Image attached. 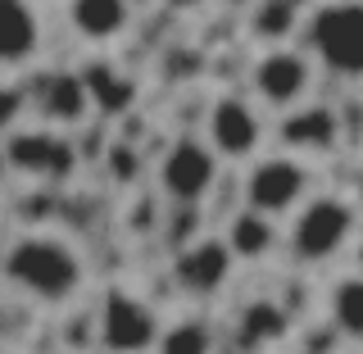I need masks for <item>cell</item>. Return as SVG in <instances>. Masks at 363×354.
I'll return each mask as SVG.
<instances>
[{
  "label": "cell",
  "instance_id": "obj_4",
  "mask_svg": "<svg viewBox=\"0 0 363 354\" xmlns=\"http://www.w3.org/2000/svg\"><path fill=\"white\" fill-rule=\"evenodd\" d=\"M0 145H5V164L23 177H37V182L73 177V164H77L73 141L60 136V132H50V128H18Z\"/></svg>",
  "mask_w": 363,
  "mask_h": 354
},
{
  "label": "cell",
  "instance_id": "obj_18",
  "mask_svg": "<svg viewBox=\"0 0 363 354\" xmlns=\"http://www.w3.org/2000/svg\"><path fill=\"white\" fill-rule=\"evenodd\" d=\"M213 350V336L204 323H177L168 332H159L155 341V354H209Z\"/></svg>",
  "mask_w": 363,
  "mask_h": 354
},
{
  "label": "cell",
  "instance_id": "obj_13",
  "mask_svg": "<svg viewBox=\"0 0 363 354\" xmlns=\"http://www.w3.org/2000/svg\"><path fill=\"white\" fill-rule=\"evenodd\" d=\"M68 23L86 41H113L128 32L132 9L123 0H77V5H68Z\"/></svg>",
  "mask_w": 363,
  "mask_h": 354
},
{
  "label": "cell",
  "instance_id": "obj_15",
  "mask_svg": "<svg viewBox=\"0 0 363 354\" xmlns=\"http://www.w3.org/2000/svg\"><path fill=\"white\" fill-rule=\"evenodd\" d=\"M281 141L309 145V150H332V145H336V114H332V109L291 114V118L281 123Z\"/></svg>",
  "mask_w": 363,
  "mask_h": 354
},
{
  "label": "cell",
  "instance_id": "obj_1",
  "mask_svg": "<svg viewBox=\"0 0 363 354\" xmlns=\"http://www.w3.org/2000/svg\"><path fill=\"white\" fill-rule=\"evenodd\" d=\"M0 272H5V282L18 295H28V300H37V304L73 300V295L82 291V277H86L82 255H77L64 236H50V232L18 236V241L5 250Z\"/></svg>",
  "mask_w": 363,
  "mask_h": 354
},
{
  "label": "cell",
  "instance_id": "obj_6",
  "mask_svg": "<svg viewBox=\"0 0 363 354\" xmlns=\"http://www.w3.org/2000/svg\"><path fill=\"white\" fill-rule=\"evenodd\" d=\"M213 177H218V159L204 141H191V136L173 141L168 155L159 159V187L173 204H200L209 196Z\"/></svg>",
  "mask_w": 363,
  "mask_h": 354
},
{
  "label": "cell",
  "instance_id": "obj_11",
  "mask_svg": "<svg viewBox=\"0 0 363 354\" xmlns=\"http://www.w3.org/2000/svg\"><path fill=\"white\" fill-rule=\"evenodd\" d=\"M41 50V18L23 0H0V68H23Z\"/></svg>",
  "mask_w": 363,
  "mask_h": 354
},
{
  "label": "cell",
  "instance_id": "obj_20",
  "mask_svg": "<svg viewBox=\"0 0 363 354\" xmlns=\"http://www.w3.org/2000/svg\"><path fill=\"white\" fill-rule=\"evenodd\" d=\"M250 336H272V332H281V314L277 309H272V304H255V309H250Z\"/></svg>",
  "mask_w": 363,
  "mask_h": 354
},
{
  "label": "cell",
  "instance_id": "obj_7",
  "mask_svg": "<svg viewBox=\"0 0 363 354\" xmlns=\"http://www.w3.org/2000/svg\"><path fill=\"white\" fill-rule=\"evenodd\" d=\"M304 187H309V173L295 159H264V164L250 168L245 177V209L259 214V219H272V214H286L291 204L304 200Z\"/></svg>",
  "mask_w": 363,
  "mask_h": 354
},
{
  "label": "cell",
  "instance_id": "obj_17",
  "mask_svg": "<svg viewBox=\"0 0 363 354\" xmlns=\"http://www.w3.org/2000/svg\"><path fill=\"white\" fill-rule=\"evenodd\" d=\"M332 323L340 336L363 341V277H345L332 291Z\"/></svg>",
  "mask_w": 363,
  "mask_h": 354
},
{
  "label": "cell",
  "instance_id": "obj_19",
  "mask_svg": "<svg viewBox=\"0 0 363 354\" xmlns=\"http://www.w3.org/2000/svg\"><path fill=\"white\" fill-rule=\"evenodd\" d=\"M295 18H300L295 5H255L250 28H255V37H264V41H286L295 32Z\"/></svg>",
  "mask_w": 363,
  "mask_h": 354
},
{
  "label": "cell",
  "instance_id": "obj_5",
  "mask_svg": "<svg viewBox=\"0 0 363 354\" xmlns=\"http://www.w3.org/2000/svg\"><path fill=\"white\" fill-rule=\"evenodd\" d=\"M159 341L155 309L132 291H109L100 300V345L109 354H145Z\"/></svg>",
  "mask_w": 363,
  "mask_h": 354
},
{
  "label": "cell",
  "instance_id": "obj_2",
  "mask_svg": "<svg viewBox=\"0 0 363 354\" xmlns=\"http://www.w3.org/2000/svg\"><path fill=\"white\" fill-rule=\"evenodd\" d=\"M350 236H354V209L336 196H323V200H309L295 214L291 250L304 264H323V259L340 255V245H345Z\"/></svg>",
  "mask_w": 363,
  "mask_h": 354
},
{
  "label": "cell",
  "instance_id": "obj_3",
  "mask_svg": "<svg viewBox=\"0 0 363 354\" xmlns=\"http://www.w3.org/2000/svg\"><path fill=\"white\" fill-rule=\"evenodd\" d=\"M313 50L332 73L363 77V5H323L318 9Z\"/></svg>",
  "mask_w": 363,
  "mask_h": 354
},
{
  "label": "cell",
  "instance_id": "obj_8",
  "mask_svg": "<svg viewBox=\"0 0 363 354\" xmlns=\"http://www.w3.org/2000/svg\"><path fill=\"white\" fill-rule=\"evenodd\" d=\"M250 82H255L259 100H268V105H295V100H304V91H309L313 68H309L304 55L286 50V45H272L264 60L255 64Z\"/></svg>",
  "mask_w": 363,
  "mask_h": 354
},
{
  "label": "cell",
  "instance_id": "obj_21",
  "mask_svg": "<svg viewBox=\"0 0 363 354\" xmlns=\"http://www.w3.org/2000/svg\"><path fill=\"white\" fill-rule=\"evenodd\" d=\"M109 159H113V173H118L123 182H128V177L136 173V155H132V150H113Z\"/></svg>",
  "mask_w": 363,
  "mask_h": 354
},
{
  "label": "cell",
  "instance_id": "obj_16",
  "mask_svg": "<svg viewBox=\"0 0 363 354\" xmlns=\"http://www.w3.org/2000/svg\"><path fill=\"white\" fill-rule=\"evenodd\" d=\"M86 82V96H91V109H105V114H123L136 100V87L128 77H118L113 68H91L82 77Z\"/></svg>",
  "mask_w": 363,
  "mask_h": 354
},
{
  "label": "cell",
  "instance_id": "obj_9",
  "mask_svg": "<svg viewBox=\"0 0 363 354\" xmlns=\"http://www.w3.org/2000/svg\"><path fill=\"white\" fill-rule=\"evenodd\" d=\"M259 118H255V109L245 105V100H236V96H223L218 105L209 109V150L213 159H245V155H255V145H259Z\"/></svg>",
  "mask_w": 363,
  "mask_h": 354
},
{
  "label": "cell",
  "instance_id": "obj_14",
  "mask_svg": "<svg viewBox=\"0 0 363 354\" xmlns=\"http://www.w3.org/2000/svg\"><path fill=\"white\" fill-rule=\"evenodd\" d=\"M272 241H277V232H272V219H259V214H236L232 227H227V255L232 259H264Z\"/></svg>",
  "mask_w": 363,
  "mask_h": 354
},
{
  "label": "cell",
  "instance_id": "obj_12",
  "mask_svg": "<svg viewBox=\"0 0 363 354\" xmlns=\"http://www.w3.org/2000/svg\"><path fill=\"white\" fill-rule=\"evenodd\" d=\"M41 118L50 123V132L60 128H77V123L91 114V96H86V82L77 73H55L50 82L41 87Z\"/></svg>",
  "mask_w": 363,
  "mask_h": 354
},
{
  "label": "cell",
  "instance_id": "obj_22",
  "mask_svg": "<svg viewBox=\"0 0 363 354\" xmlns=\"http://www.w3.org/2000/svg\"><path fill=\"white\" fill-rule=\"evenodd\" d=\"M9 177V164H5V145H0V182Z\"/></svg>",
  "mask_w": 363,
  "mask_h": 354
},
{
  "label": "cell",
  "instance_id": "obj_23",
  "mask_svg": "<svg viewBox=\"0 0 363 354\" xmlns=\"http://www.w3.org/2000/svg\"><path fill=\"white\" fill-rule=\"evenodd\" d=\"M359 264H363V245H359Z\"/></svg>",
  "mask_w": 363,
  "mask_h": 354
},
{
  "label": "cell",
  "instance_id": "obj_10",
  "mask_svg": "<svg viewBox=\"0 0 363 354\" xmlns=\"http://www.w3.org/2000/svg\"><path fill=\"white\" fill-rule=\"evenodd\" d=\"M227 272H232V255H227L223 241H196L173 264V277L186 295H213L227 282Z\"/></svg>",
  "mask_w": 363,
  "mask_h": 354
}]
</instances>
